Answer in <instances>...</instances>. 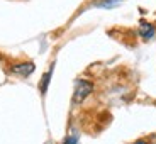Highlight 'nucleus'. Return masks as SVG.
<instances>
[{
  "instance_id": "f257e3e1",
  "label": "nucleus",
  "mask_w": 156,
  "mask_h": 144,
  "mask_svg": "<svg viewBox=\"0 0 156 144\" xmlns=\"http://www.w3.org/2000/svg\"><path fill=\"white\" fill-rule=\"evenodd\" d=\"M92 90H94V85L87 80H78L76 85H75V93H73V100L76 104H80L82 100H85L90 93H92Z\"/></svg>"
},
{
  "instance_id": "f03ea898",
  "label": "nucleus",
  "mask_w": 156,
  "mask_h": 144,
  "mask_svg": "<svg viewBox=\"0 0 156 144\" xmlns=\"http://www.w3.org/2000/svg\"><path fill=\"white\" fill-rule=\"evenodd\" d=\"M12 71L17 75H22V76H27L34 71V65L32 63H22V65H16V66H12Z\"/></svg>"
},
{
  "instance_id": "7ed1b4c3",
  "label": "nucleus",
  "mask_w": 156,
  "mask_h": 144,
  "mask_svg": "<svg viewBox=\"0 0 156 144\" xmlns=\"http://www.w3.org/2000/svg\"><path fill=\"white\" fill-rule=\"evenodd\" d=\"M139 32L144 39H151L153 36H154V26H151V24L143 20V22H141V27H139Z\"/></svg>"
},
{
  "instance_id": "20e7f679",
  "label": "nucleus",
  "mask_w": 156,
  "mask_h": 144,
  "mask_svg": "<svg viewBox=\"0 0 156 144\" xmlns=\"http://www.w3.org/2000/svg\"><path fill=\"white\" fill-rule=\"evenodd\" d=\"M122 0H97L95 2V5L97 7H104V9H112L115 7V5H119Z\"/></svg>"
},
{
  "instance_id": "39448f33",
  "label": "nucleus",
  "mask_w": 156,
  "mask_h": 144,
  "mask_svg": "<svg viewBox=\"0 0 156 144\" xmlns=\"http://www.w3.org/2000/svg\"><path fill=\"white\" fill-rule=\"evenodd\" d=\"M51 73H53V68H51L49 71H48L46 75H44V78H43V82H41V92H46V88H48V85H49V78H51Z\"/></svg>"
},
{
  "instance_id": "423d86ee",
  "label": "nucleus",
  "mask_w": 156,
  "mask_h": 144,
  "mask_svg": "<svg viewBox=\"0 0 156 144\" xmlns=\"http://www.w3.org/2000/svg\"><path fill=\"white\" fill-rule=\"evenodd\" d=\"M65 144H76V137H73V136H70L66 141H65Z\"/></svg>"
},
{
  "instance_id": "0eeeda50",
  "label": "nucleus",
  "mask_w": 156,
  "mask_h": 144,
  "mask_svg": "<svg viewBox=\"0 0 156 144\" xmlns=\"http://www.w3.org/2000/svg\"><path fill=\"white\" fill-rule=\"evenodd\" d=\"M136 144H148V142H146V141H137Z\"/></svg>"
}]
</instances>
